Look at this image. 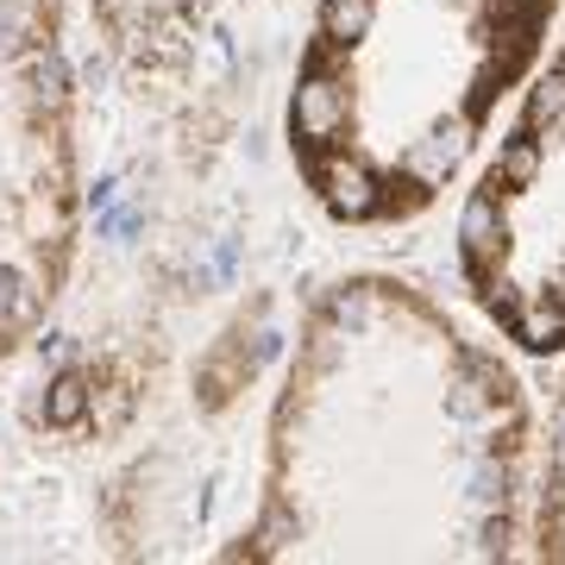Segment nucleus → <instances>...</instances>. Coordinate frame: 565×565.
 Listing matches in <instances>:
<instances>
[{"label":"nucleus","instance_id":"f257e3e1","mask_svg":"<svg viewBox=\"0 0 565 565\" xmlns=\"http://www.w3.org/2000/svg\"><path fill=\"white\" fill-rule=\"evenodd\" d=\"M484 333L390 270L308 296L226 559H515L541 427Z\"/></svg>","mask_w":565,"mask_h":565},{"label":"nucleus","instance_id":"f03ea898","mask_svg":"<svg viewBox=\"0 0 565 565\" xmlns=\"http://www.w3.org/2000/svg\"><path fill=\"white\" fill-rule=\"evenodd\" d=\"M559 0H315L282 107L302 195L345 233L415 226L484 158Z\"/></svg>","mask_w":565,"mask_h":565},{"label":"nucleus","instance_id":"7ed1b4c3","mask_svg":"<svg viewBox=\"0 0 565 565\" xmlns=\"http://www.w3.org/2000/svg\"><path fill=\"white\" fill-rule=\"evenodd\" d=\"M459 296L522 359L565 352V44L509 102L452 226Z\"/></svg>","mask_w":565,"mask_h":565},{"label":"nucleus","instance_id":"20e7f679","mask_svg":"<svg viewBox=\"0 0 565 565\" xmlns=\"http://www.w3.org/2000/svg\"><path fill=\"white\" fill-rule=\"evenodd\" d=\"M82 239L63 0H0V364L57 308Z\"/></svg>","mask_w":565,"mask_h":565},{"label":"nucleus","instance_id":"39448f33","mask_svg":"<svg viewBox=\"0 0 565 565\" xmlns=\"http://www.w3.org/2000/svg\"><path fill=\"white\" fill-rule=\"evenodd\" d=\"M565 359V352H559ZM527 553L565 565V371L541 422V465H534V509H527Z\"/></svg>","mask_w":565,"mask_h":565}]
</instances>
